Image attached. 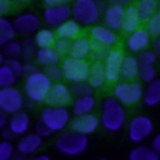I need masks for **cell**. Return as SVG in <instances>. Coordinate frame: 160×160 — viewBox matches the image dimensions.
I'll return each mask as SVG.
<instances>
[{
	"label": "cell",
	"mask_w": 160,
	"mask_h": 160,
	"mask_svg": "<svg viewBox=\"0 0 160 160\" xmlns=\"http://www.w3.org/2000/svg\"><path fill=\"white\" fill-rule=\"evenodd\" d=\"M154 130V124L152 121L144 115H139L131 119L130 124H129V139L132 142H140L142 140H145L148 136H150V134Z\"/></svg>",
	"instance_id": "9"
},
{
	"label": "cell",
	"mask_w": 160,
	"mask_h": 160,
	"mask_svg": "<svg viewBox=\"0 0 160 160\" xmlns=\"http://www.w3.org/2000/svg\"><path fill=\"white\" fill-rule=\"evenodd\" d=\"M15 155V148L11 141L0 142V160H11Z\"/></svg>",
	"instance_id": "41"
},
{
	"label": "cell",
	"mask_w": 160,
	"mask_h": 160,
	"mask_svg": "<svg viewBox=\"0 0 160 160\" xmlns=\"http://www.w3.org/2000/svg\"><path fill=\"white\" fill-rule=\"evenodd\" d=\"M25 99L21 91L16 88H2L0 89V109L8 115H12L21 111Z\"/></svg>",
	"instance_id": "8"
},
{
	"label": "cell",
	"mask_w": 160,
	"mask_h": 160,
	"mask_svg": "<svg viewBox=\"0 0 160 160\" xmlns=\"http://www.w3.org/2000/svg\"><path fill=\"white\" fill-rule=\"evenodd\" d=\"M12 25L15 32L20 35H31V34H36V31L39 30L40 20L32 12H24L14 19Z\"/></svg>",
	"instance_id": "13"
},
{
	"label": "cell",
	"mask_w": 160,
	"mask_h": 160,
	"mask_svg": "<svg viewBox=\"0 0 160 160\" xmlns=\"http://www.w3.org/2000/svg\"><path fill=\"white\" fill-rule=\"evenodd\" d=\"M11 8V2L8 0H0V16H2L4 14L9 12Z\"/></svg>",
	"instance_id": "47"
},
{
	"label": "cell",
	"mask_w": 160,
	"mask_h": 160,
	"mask_svg": "<svg viewBox=\"0 0 160 160\" xmlns=\"http://www.w3.org/2000/svg\"><path fill=\"white\" fill-rule=\"evenodd\" d=\"M21 44L14 40L2 46V54L8 56V59H19L21 58Z\"/></svg>",
	"instance_id": "36"
},
{
	"label": "cell",
	"mask_w": 160,
	"mask_h": 160,
	"mask_svg": "<svg viewBox=\"0 0 160 160\" xmlns=\"http://www.w3.org/2000/svg\"><path fill=\"white\" fill-rule=\"evenodd\" d=\"M55 32L50 29H41V30H38L36 34H35V44L38 46V49H42V48H52L54 46V42L56 40L55 38Z\"/></svg>",
	"instance_id": "31"
},
{
	"label": "cell",
	"mask_w": 160,
	"mask_h": 160,
	"mask_svg": "<svg viewBox=\"0 0 160 160\" xmlns=\"http://www.w3.org/2000/svg\"><path fill=\"white\" fill-rule=\"evenodd\" d=\"M4 61H5V59H4V54H2V51H0V66L4 64Z\"/></svg>",
	"instance_id": "57"
},
{
	"label": "cell",
	"mask_w": 160,
	"mask_h": 160,
	"mask_svg": "<svg viewBox=\"0 0 160 160\" xmlns=\"http://www.w3.org/2000/svg\"><path fill=\"white\" fill-rule=\"evenodd\" d=\"M71 42H72V40L56 38V40H55V42H54V46H52V48L55 49V51H56L60 56H64V55H68V54L70 52Z\"/></svg>",
	"instance_id": "39"
},
{
	"label": "cell",
	"mask_w": 160,
	"mask_h": 160,
	"mask_svg": "<svg viewBox=\"0 0 160 160\" xmlns=\"http://www.w3.org/2000/svg\"><path fill=\"white\" fill-rule=\"evenodd\" d=\"M24 105H26L28 108H34V105H35V102L28 99V101H25V102H24Z\"/></svg>",
	"instance_id": "56"
},
{
	"label": "cell",
	"mask_w": 160,
	"mask_h": 160,
	"mask_svg": "<svg viewBox=\"0 0 160 160\" xmlns=\"http://www.w3.org/2000/svg\"><path fill=\"white\" fill-rule=\"evenodd\" d=\"M154 52L156 55H160V35L155 36V40H154Z\"/></svg>",
	"instance_id": "52"
},
{
	"label": "cell",
	"mask_w": 160,
	"mask_h": 160,
	"mask_svg": "<svg viewBox=\"0 0 160 160\" xmlns=\"http://www.w3.org/2000/svg\"><path fill=\"white\" fill-rule=\"evenodd\" d=\"M71 92L69 86H66L62 82H55L51 85L45 102L48 104V106H66L70 104L71 101Z\"/></svg>",
	"instance_id": "12"
},
{
	"label": "cell",
	"mask_w": 160,
	"mask_h": 160,
	"mask_svg": "<svg viewBox=\"0 0 160 160\" xmlns=\"http://www.w3.org/2000/svg\"><path fill=\"white\" fill-rule=\"evenodd\" d=\"M55 35L61 39L74 40L79 38V34L81 31V26L79 22H76L74 19H69L65 22H62L58 29H55Z\"/></svg>",
	"instance_id": "23"
},
{
	"label": "cell",
	"mask_w": 160,
	"mask_h": 160,
	"mask_svg": "<svg viewBox=\"0 0 160 160\" xmlns=\"http://www.w3.org/2000/svg\"><path fill=\"white\" fill-rule=\"evenodd\" d=\"M96 160H108V159H105V158H100V159H96Z\"/></svg>",
	"instance_id": "60"
},
{
	"label": "cell",
	"mask_w": 160,
	"mask_h": 160,
	"mask_svg": "<svg viewBox=\"0 0 160 160\" xmlns=\"http://www.w3.org/2000/svg\"><path fill=\"white\" fill-rule=\"evenodd\" d=\"M122 59H124V54L120 49H111L109 51L108 56L104 60L106 81H109V82H118L119 81Z\"/></svg>",
	"instance_id": "10"
},
{
	"label": "cell",
	"mask_w": 160,
	"mask_h": 160,
	"mask_svg": "<svg viewBox=\"0 0 160 160\" xmlns=\"http://www.w3.org/2000/svg\"><path fill=\"white\" fill-rule=\"evenodd\" d=\"M124 14H125V9L122 6H119V5L108 6L106 11L104 12L105 26L109 28L112 31L121 29L122 20H124Z\"/></svg>",
	"instance_id": "17"
},
{
	"label": "cell",
	"mask_w": 160,
	"mask_h": 160,
	"mask_svg": "<svg viewBox=\"0 0 160 160\" xmlns=\"http://www.w3.org/2000/svg\"><path fill=\"white\" fill-rule=\"evenodd\" d=\"M110 51V48L95 41V40H90V58L92 59L94 62H102L105 60V58L108 56Z\"/></svg>",
	"instance_id": "32"
},
{
	"label": "cell",
	"mask_w": 160,
	"mask_h": 160,
	"mask_svg": "<svg viewBox=\"0 0 160 160\" xmlns=\"http://www.w3.org/2000/svg\"><path fill=\"white\" fill-rule=\"evenodd\" d=\"M100 125V119L98 116H95L94 114H88V115H82V116H75L71 122H70V128L71 130L84 134V135H89L91 132H94Z\"/></svg>",
	"instance_id": "14"
},
{
	"label": "cell",
	"mask_w": 160,
	"mask_h": 160,
	"mask_svg": "<svg viewBox=\"0 0 160 160\" xmlns=\"http://www.w3.org/2000/svg\"><path fill=\"white\" fill-rule=\"evenodd\" d=\"M90 55V40L85 36H79L72 40L69 56L79 60H85Z\"/></svg>",
	"instance_id": "21"
},
{
	"label": "cell",
	"mask_w": 160,
	"mask_h": 160,
	"mask_svg": "<svg viewBox=\"0 0 160 160\" xmlns=\"http://www.w3.org/2000/svg\"><path fill=\"white\" fill-rule=\"evenodd\" d=\"M89 68L90 65L86 60H79L70 56L65 58L61 61L62 78L70 81L71 84L86 81L89 75Z\"/></svg>",
	"instance_id": "7"
},
{
	"label": "cell",
	"mask_w": 160,
	"mask_h": 160,
	"mask_svg": "<svg viewBox=\"0 0 160 160\" xmlns=\"http://www.w3.org/2000/svg\"><path fill=\"white\" fill-rule=\"evenodd\" d=\"M111 5H119V6H125V5H130L132 0H108Z\"/></svg>",
	"instance_id": "51"
},
{
	"label": "cell",
	"mask_w": 160,
	"mask_h": 160,
	"mask_svg": "<svg viewBox=\"0 0 160 160\" xmlns=\"http://www.w3.org/2000/svg\"><path fill=\"white\" fill-rule=\"evenodd\" d=\"M70 92L72 96L75 98H81V96H90L94 92V89L86 82V81H81V82H74L70 85Z\"/></svg>",
	"instance_id": "34"
},
{
	"label": "cell",
	"mask_w": 160,
	"mask_h": 160,
	"mask_svg": "<svg viewBox=\"0 0 160 160\" xmlns=\"http://www.w3.org/2000/svg\"><path fill=\"white\" fill-rule=\"evenodd\" d=\"M86 82L92 89L102 88L106 82V75H105V68L104 62H92L89 68V75Z\"/></svg>",
	"instance_id": "20"
},
{
	"label": "cell",
	"mask_w": 160,
	"mask_h": 160,
	"mask_svg": "<svg viewBox=\"0 0 160 160\" xmlns=\"http://www.w3.org/2000/svg\"><path fill=\"white\" fill-rule=\"evenodd\" d=\"M1 138H2V141H11L16 138V135L9 128H4L1 130Z\"/></svg>",
	"instance_id": "46"
},
{
	"label": "cell",
	"mask_w": 160,
	"mask_h": 160,
	"mask_svg": "<svg viewBox=\"0 0 160 160\" xmlns=\"http://www.w3.org/2000/svg\"><path fill=\"white\" fill-rule=\"evenodd\" d=\"M100 15L95 0H75L71 6V16L80 25H94Z\"/></svg>",
	"instance_id": "5"
},
{
	"label": "cell",
	"mask_w": 160,
	"mask_h": 160,
	"mask_svg": "<svg viewBox=\"0 0 160 160\" xmlns=\"http://www.w3.org/2000/svg\"><path fill=\"white\" fill-rule=\"evenodd\" d=\"M41 144H42V139L39 135H36L35 132H26L20 138L18 142V152L25 156L34 154L40 149Z\"/></svg>",
	"instance_id": "16"
},
{
	"label": "cell",
	"mask_w": 160,
	"mask_h": 160,
	"mask_svg": "<svg viewBox=\"0 0 160 160\" xmlns=\"http://www.w3.org/2000/svg\"><path fill=\"white\" fill-rule=\"evenodd\" d=\"M142 101L148 106H155L160 104V79H154L150 81L144 91Z\"/></svg>",
	"instance_id": "25"
},
{
	"label": "cell",
	"mask_w": 160,
	"mask_h": 160,
	"mask_svg": "<svg viewBox=\"0 0 160 160\" xmlns=\"http://www.w3.org/2000/svg\"><path fill=\"white\" fill-rule=\"evenodd\" d=\"M8 128L16 136L26 134L30 128V118H29L28 112L21 110V111H18V112L10 115V118L8 120Z\"/></svg>",
	"instance_id": "18"
},
{
	"label": "cell",
	"mask_w": 160,
	"mask_h": 160,
	"mask_svg": "<svg viewBox=\"0 0 160 160\" xmlns=\"http://www.w3.org/2000/svg\"><path fill=\"white\" fill-rule=\"evenodd\" d=\"M140 21H148L156 11V1L155 0H139L135 5Z\"/></svg>",
	"instance_id": "29"
},
{
	"label": "cell",
	"mask_w": 160,
	"mask_h": 160,
	"mask_svg": "<svg viewBox=\"0 0 160 160\" xmlns=\"http://www.w3.org/2000/svg\"><path fill=\"white\" fill-rule=\"evenodd\" d=\"M138 76L145 81V82H150L154 79H156V71L154 65H139V74Z\"/></svg>",
	"instance_id": "38"
},
{
	"label": "cell",
	"mask_w": 160,
	"mask_h": 160,
	"mask_svg": "<svg viewBox=\"0 0 160 160\" xmlns=\"http://www.w3.org/2000/svg\"><path fill=\"white\" fill-rule=\"evenodd\" d=\"M114 98L122 105H132L142 99L144 90L138 81H118L114 86Z\"/></svg>",
	"instance_id": "6"
},
{
	"label": "cell",
	"mask_w": 160,
	"mask_h": 160,
	"mask_svg": "<svg viewBox=\"0 0 160 160\" xmlns=\"http://www.w3.org/2000/svg\"><path fill=\"white\" fill-rule=\"evenodd\" d=\"M72 0H42L44 4H46V6H51V5H69V2Z\"/></svg>",
	"instance_id": "48"
},
{
	"label": "cell",
	"mask_w": 160,
	"mask_h": 160,
	"mask_svg": "<svg viewBox=\"0 0 160 160\" xmlns=\"http://www.w3.org/2000/svg\"><path fill=\"white\" fill-rule=\"evenodd\" d=\"M36 71H39L38 68L31 62H25L24 66H22V75H25V76H29V75H31Z\"/></svg>",
	"instance_id": "45"
},
{
	"label": "cell",
	"mask_w": 160,
	"mask_h": 160,
	"mask_svg": "<svg viewBox=\"0 0 160 160\" xmlns=\"http://www.w3.org/2000/svg\"><path fill=\"white\" fill-rule=\"evenodd\" d=\"M126 120V112L124 105L114 96H108L101 102L100 124L108 131H119Z\"/></svg>",
	"instance_id": "1"
},
{
	"label": "cell",
	"mask_w": 160,
	"mask_h": 160,
	"mask_svg": "<svg viewBox=\"0 0 160 160\" xmlns=\"http://www.w3.org/2000/svg\"><path fill=\"white\" fill-rule=\"evenodd\" d=\"M8 1H10V2H25L28 0H8Z\"/></svg>",
	"instance_id": "58"
},
{
	"label": "cell",
	"mask_w": 160,
	"mask_h": 160,
	"mask_svg": "<svg viewBox=\"0 0 160 160\" xmlns=\"http://www.w3.org/2000/svg\"><path fill=\"white\" fill-rule=\"evenodd\" d=\"M96 4H98V8H99V11H100V14L106 11L108 6H106V4H105L104 1H101V0H100V1H96Z\"/></svg>",
	"instance_id": "53"
},
{
	"label": "cell",
	"mask_w": 160,
	"mask_h": 160,
	"mask_svg": "<svg viewBox=\"0 0 160 160\" xmlns=\"http://www.w3.org/2000/svg\"><path fill=\"white\" fill-rule=\"evenodd\" d=\"M44 74L52 81L55 82H60V80L62 79V71H61V66L56 65H50V66H45L44 68Z\"/></svg>",
	"instance_id": "40"
},
{
	"label": "cell",
	"mask_w": 160,
	"mask_h": 160,
	"mask_svg": "<svg viewBox=\"0 0 160 160\" xmlns=\"http://www.w3.org/2000/svg\"><path fill=\"white\" fill-rule=\"evenodd\" d=\"M156 1V9H158V11H160V0H155Z\"/></svg>",
	"instance_id": "59"
},
{
	"label": "cell",
	"mask_w": 160,
	"mask_h": 160,
	"mask_svg": "<svg viewBox=\"0 0 160 160\" xmlns=\"http://www.w3.org/2000/svg\"><path fill=\"white\" fill-rule=\"evenodd\" d=\"M40 120L52 131H62L70 122V111L66 106H46L40 112Z\"/></svg>",
	"instance_id": "4"
},
{
	"label": "cell",
	"mask_w": 160,
	"mask_h": 160,
	"mask_svg": "<svg viewBox=\"0 0 160 160\" xmlns=\"http://www.w3.org/2000/svg\"><path fill=\"white\" fill-rule=\"evenodd\" d=\"M90 36L92 40H95V41H98V42H100L108 48L115 45L118 41L116 34L112 30H110L109 28L102 26V25H95L90 30Z\"/></svg>",
	"instance_id": "19"
},
{
	"label": "cell",
	"mask_w": 160,
	"mask_h": 160,
	"mask_svg": "<svg viewBox=\"0 0 160 160\" xmlns=\"http://www.w3.org/2000/svg\"><path fill=\"white\" fill-rule=\"evenodd\" d=\"M96 105V100L92 95L90 96H81V98H76L72 102L71 106V111L75 116H82V115H88L91 114V111L94 110Z\"/></svg>",
	"instance_id": "22"
},
{
	"label": "cell",
	"mask_w": 160,
	"mask_h": 160,
	"mask_svg": "<svg viewBox=\"0 0 160 160\" xmlns=\"http://www.w3.org/2000/svg\"><path fill=\"white\" fill-rule=\"evenodd\" d=\"M29 160H51V159H50V156H48L45 154H41V155H36V156H34Z\"/></svg>",
	"instance_id": "54"
},
{
	"label": "cell",
	"mask_w": 160,
	"mask_h": 160,
	"mask_svg": "<svg viewBox=\"0 0 160 160\" xmlns=\"http://www.w3.org/2000/svg\"><path fill=\"white\" fill-rule=\"evenodd\" d=\"M146 31L150 34V36L160 35V11H156L146 21Z\"/></svg>",
	"instance_id": "37"
},
{
	"label": "cell",
	"mask_w": 160,
	"mask_h": 160,
	"mask_svg": "<svg viewBox=\"0 0 160 160\" xmlns=\"http://www.w3.org/2000/svg\"><path fill=\"white\" fill-rule=\"evenodd\" d=\"M45 22L52 28L58 29L62 22L70 19L71 16V8L69 5H51L46 6L42 12Z\"/></svg>",
	"instance_id": "11"
},
{
	"label": "cell",
	"mask_w": 160,
	"mask_h": 160,
	"mask_svg": "<svg viewBox=\"0 0 160 160\" xmlns=\"http://www.w3.org/2000/svg\"><path fill=\"white\" fill-rule=\"evenodd\" d=\"M139 74V61L136 56L134 55H124L122 64H121V70H120V76L125 79L126 81L132 80L138 76Z\"/></svg>",
	"instance_id": "24"
},
{
	"label": "cell",
	"mask_w": 160,
	"mask_h": 160,
	"mask_svg": "<svg viewBox=\"0 0 160 160\" xmlns=\"http://www.w3.org/2000/svg\"><path fill=\"white\" fill-rule=\"evenodd\" d=\"M136 59L139 61V65H154L156 62L158 55L154 51L144 50V51L139 52V55L136 56Z\"/></svg>",
	"instance_id": "42"
},
{
	"label": "cell",
	"mask_w": 160,
	"mask_h": 160,
	"mask_svg": "<svg viewBox=\"0 0 160 160\" xmlns=\"http://www.w3.org/2000/svg\"><path fill=\"white\" fill-rule=\"evenodd\" d=\"M16 32L14 29V25L11 21H9L6 18L0 16V48L6 45L8 42L12 41Z\"/></svg>",
	"instance_id": "30"
},
{
	"label": "cell",
	"mask_w": 160,
	"mask_h": 160,
	"mask_svg": "<svg viewBox=\"0 0 160 160\" xmlns=\"http://www.w3.org/2000/svg\"><path fill=\"white\" fill-rule=\"evenodd\" d=\"M15 81H16L15 74L5 64H2L0 66V89L10 88V86H12L15 84Z\"/></svg>",
	"instance_id": "35"
},
{
	"label": "cell",
	"mask_w": 160,
	"mask_h": 160,
	"mask_svg": "<svg viewBox=\"0 0 160 160\" xmlns=\"http://www.w3.org/2000/svg\"><path fill=\"white\" fill-rule=\"evenodd\" d=\"M11 160H28V159H26L25 155H22V154H20V152H16V154L12 156Z\"/></svg>",
	"instance_id": "55"
},
{
	"label": "cell",
	"mask_w": 160,
	"mask_h": 160,
	"mask_svg": "<svg viewBox=\"0 0 160 160\" xmlns=\"http://www.w3.org/2000/svg\"><path fill=\"white\" fill-rule=\"evenodd\" d=\"M35 60L38 64L45 68L50 65H56L60 61V55L55 51L54 48H42V49H38Z\"/></svg>",
	"instance_id": "27"
},
{
	"label": "cell",
	"mask_w": 160,
	"mask_h": 160,
	"mask_svg": "<svg viewBox=\"0 0 160 160\" xmlns=\"http://www.w3.org/2000/svg\"><path fill=\"white\" fill-rule=\"evenodd\" d=\"M21 59L25 62H31L35 56H36V51H38V46L35 44V40L31 38H26L21 41Z\"/></svg>",
	"instance_id": "33"
},
{
	"label": "cell",
	"mask_w": 160,
	"mask_h": 160,
	"mask_svg": "<svg viewBox=\"0 0 160 160\" xmlns=\"http://www.w3.org/2000/svg\"><path fill=\"white\" fill-rule=\"evenodd\" d=\"M56 149L68 156H76L84 152L89 146V138L84 134L76 132L74 130L62 131L55 142Z\"/></svg>",
	"instance_id": "2"
},
{
	"label": "cell",
	"mask_w": 160,
	"mask_h": 160,
	"mask_svg": "<svg viewBox=\"0 0 160 160\" xmlns=\"http://www.w3.org/2000/svg\"><path fill=\"white\" fill-rule=\"evenodd\" d=\"M35 130H34V132L36 134V135H39L41 139H44V138H49L51 134H52V131L39 119L38 121H36V124H35V128H34Z\"/></svg>",
	"instance_id": "44"
},
{
	"label": "cell",
	"mask_w": 160,
	"mask_h": 160,
	"mask_svg": "<svg viewBox=\"0 0 160 160\" xmlns=\"http://www.w3.org/2000/svg\"><path fill=\"white\" fill-rule=\"evenodd\" d=\"M51 80L44 74V71H36L25 79L24 90L29 100L36 102H42L46 99V95L51 88Z\"/></svg>",
	"instance_id": "3"
},
{
	"label": "cell",
	"mask_w": 160,
	"mask_h": 160,
	"mask_svg": "<svg viewBox=\"0 0 160 160\" xmlns=\"http://www.w3.org/2000/svg\"><path fill=\"white\" fill-rule=\"evenodd\" d=\"M151 148L158 152V155L160 156V134H158L154 140H152V144H151Z\"/></svg>",
	"instance_id": "50"
},
{
	"label": "cell",
	"mask_w": 160,
	"mask_h": 160,
	"mask_svg": "<svg viewBox=\"0 0 160 160\" xmlns=\"http://www.w3.org/2000/svg\"><path fill=\"white\" fill-rule=\"evenodd\" d=\"M129 160H160V156L152 148L140 145L130 151Z\"/></svg>",
	"instance_id": "28"
},
{
	"label": "cell",
	"mask_w": 160,
	"mask_h": 160,
	"mask_svg": "<svg viewBox=\"0 0 160 160\" xmlns=\"http://www.w3.org/2000/svg\"><path fill=\"white\" fill-rule=\"evenodd\" d=\"M150 42V34L146 31V29H138L129 34V38L126 40V48L131 52H141L145 50V48Z\"/></svg>",
	"instance_id": "15"
},
{
	"label": "cell",
	"mask_w": 160,
	"mask_h": 160,
	"mask_svg": "<svg viewBox=\"0 0 160 160\" xmlns=\"http://www.w3.org/2000/svg\"><path fill=\"white\" fill-rule=\"evenodd\" d=\"M8 120H9V115L0 109V130H2L8 125Z\"/></svg>",
	"instance_id": "49"
},
{
	"label": "cell",
	"mask_w": 160,
	"mask_h": 160,
	"mask_svg": "<svg viewBox=\"0 0 160 160\" xmlns=\"http://www.w3.org/2000/svg\"><path fill=\"white\" fill-rule=\"evenodd\" d=\"M140 22L141 21H140V18L138 15V11H136L135 6L129 5L125 9V14H124V20H122V26H121L122 31L131 34L132 31L139 29Z\"/></svg>",
	"instance_id": "26"
},
{
	"label": "cell",
	"mask_w": 160,
	"mask_h": 160,
	"mask_svg": "<svg viewBox=\"0 0 160 160\" xmlns=\"http://www.w3.org/2000/svg\"><path fill=\"white\" fill-rule=\"evenodd\" d=\"M4 64L15 74L16 78H19L20 75H22V66H24V64L19 59H6L4 61Z\"/></svg>",
	"instance_id": "43"
}]
</instances>
